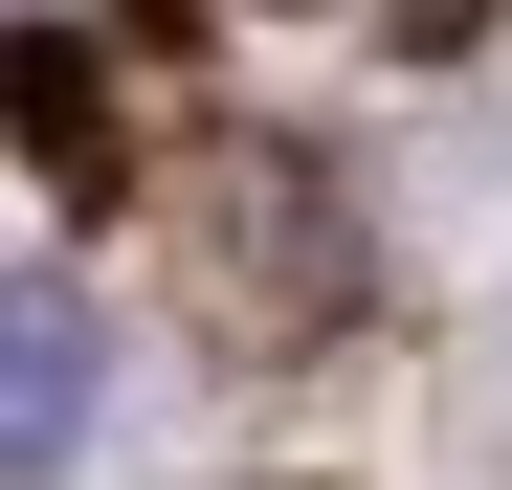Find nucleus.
<instances>
[{"mask_svg": "<svg viewBox=\"0 0 512 490\" xmlns=\"http://www.w3.org/2000/svg\"><path fill=\"white\" fill-rule=\"evenodd\" d=\"M0 112H23V156L112 179V45H67V23H0Z\"/></svg>", "mask_w": 512, "mask_h": 490, "instance_id": "obj_2", "label": "nucleus"}, {"mask_svg": "<svg viewBox=\"0 0 512 490\" xmlns=\"http://www.w3.org/2000/svg\"><path fill=\"white\" fill-rule=\"evenodd\" d=\"M90 401H112L90 290H0V468H67V446H90Z\"/></svg>", "mask_w": 512, "mask_h": 490, "instance_id": "obj_1", "label": "nucleus"}]
</instances>
